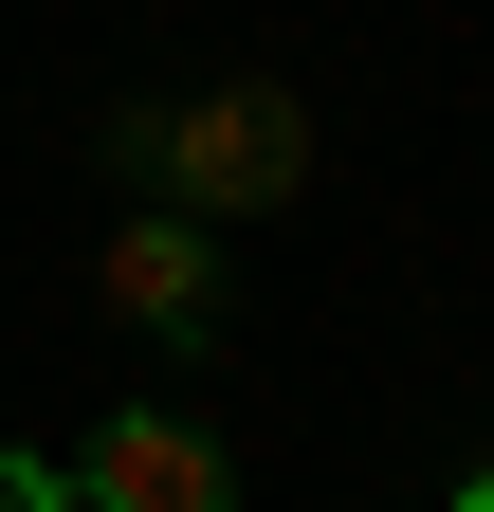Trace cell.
Returning a JSON list of instances; mask_svg holds the SVG:
<instances>
[{
	"instance_id": "obj_1",
	"label": "cell",
	"mask_w": 494,
	"mask_h": 512,
	"mask_svg": "<svg viewBox=\"0 0 494 512\" xmlns=\"http://www.w3.org/2000/svg\"><path fill=\"white\" fill-rule=\"evenodd\" d=\"M129 165L165 183V220H275L312 183V110L293 92H202V110H129Z\"/></svg>"
},
{
	"instance_id": "obj_4",
	"label": "cell",
	"mask_w": 494,
	"mask_h": 512,
	"mask_svg": "<svg viewBox=\"0 0 494 512\" xmlns=\"http://www.w3.org/2000/svg\"><path fill=\"white\" fill-rule=\"evenodd\" d=\"M0 512H74V476H55V458H0Z\"/></svg>"
},
{
	"instance_id": "obj_2",
	"label": "cell",
	"mask_w": 494,
	"mask_h": 512,
	"mask_svg": "<svg viewBox=\"0 0 494 512\" xmlns=\"http://www.w3.org/2000/svg\"><path fill=\"white\" fill-rule=\"evenodd\" d=\"M55 476H74V512H238V458H220V439L183 421V403H129V421H92Z\"/></svg>"
},
{
	"instance_id": "obj_5",
	"label": "cell",
	"mask_w": 494,
	"mask_h": 512,
	"mask_svg": "<svg viewBox=\"0 0 494 512\" xmlns=\"http://www.w3.org/2000/svg\"><path fill=\"white\" fill-rule=\"evenodd\" d=\"M458 512H494V458H476V476H458Z\"/></svg>"
},
{
	"instance_id": "obj_3",
	"label": "cell",
	"mask_w": 494,
	"mask_h": 512,
	"mask_svg": "<svg viewBox=\"0 0 494 512\" xmlns=\"http://www.w3.org/2000/svg\"><path fill=\"white\" fill-rule=\"evenodd\" d=\"M110 311H129V330H165V348H202L220 330V256H202V220H129V238H110Z\"/></svg>"
}]
</instances>
